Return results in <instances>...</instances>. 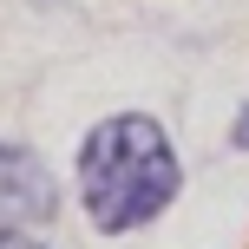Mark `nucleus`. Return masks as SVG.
Returning <instances> with one entry per match:
<instances>
[{
    "label": "nucleus",
    "mask_w": 249,
    "mask_h": 249,
    "mask_svg": "<svg viewBox=\"0 0 249 249\" xmlns=\"http://www.w3.org/2000/svg\"><path fill=\"white\" fill-rule=\"evenodd\" d=\"M79 203L99 236H131L158 223L184 190V158L151 112H112L79 138Z\"/></svg>",
    "instance_id": "nucleus-1"
},
{
    "label": "nucleus",
    "mask_w": 249,
    "mask_h": 249,
    "mask_svg": "<svg viewBox=\"0 0 249 249\" xmlns=\"http://www.w3.org/2000/svg\"><path fill=\"white\" fill-rule=\"evenodd\" d=\"M59 216V184L39 164V151L0 138V230H39Z\"/></svg>",
    "instance_id": "nucleus-2"
},
{
    "label": "nucleus",
    "mask_w": 249,
    "mask_h": 249,
    "mask_svg": "<svg viewBox=\"0 0 249 249\" xmlns=\"http://www.w3.org/2000/svg\"><path fill=\"white\" fill-rule=\"evenodd\" d=\"M230 144H236V151H249V99H243V112L230 118Z\"/></svg>",
    "instance_id": "nucleus-3"
},
{
    "label": "nucleus",
    "mask_w": 249,
    "mask_h": 249,
    "mask_svg": "<svg viewBox=\"0 0 249 249\" xmlns=\"http://www.w3.org/2000/svg\"><path fill=\"white\" fill-rule=\"evenodd\" d=\"M0 249H46V243L26 236V230H0Z\"/></svg>",
    "instance_id": "nucleus-4"
}]
</instances>
